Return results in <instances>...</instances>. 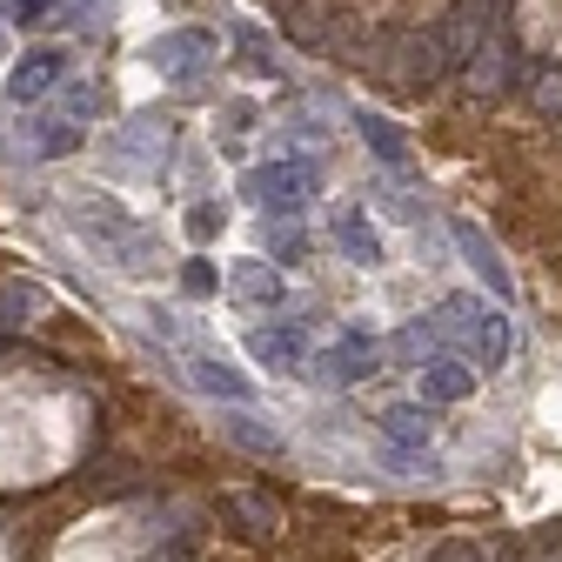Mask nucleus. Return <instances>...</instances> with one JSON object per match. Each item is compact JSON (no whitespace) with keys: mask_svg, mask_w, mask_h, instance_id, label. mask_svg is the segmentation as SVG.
<instances>
[{"mask_svg":"<svg viewBox=\"0 0 562 562\" xmlns=\"http://www.w3.org/2000/svg\"><path fill=\"white\" fill-rule=\"evenodd\" d=\"M509 67H516V41L496 34V41H488V47L469 60V88H475V94H496V88L509 81Z\"/></svg>","mask_w":562,"mask_h":562,"instance_id":"0eeeda50","label":"nucleus"},{"mask_svg":"<svg viewBox=\"0 0 562 562\" xmlns=\"http://www.w3.org/2000/svg\"><path fill=\"white\" fill-rule=\"evenodd\" d=\"M75 140H81V127L67 121V114H60V121H41V127H34V148H41V155H67V148H75Z\"/></svg>","mask_w":562,"mask_h":562,"instance_id":"a211bd4d","label":"nucleus"},{"mask_svg":"<svg viewBox=\"0 0 562 562\" xmlns=\"http://www.w3.org/2000/svg\"><path fill=\"white\" fill-rule=\"evenodd\" d=\"M529 101H536V114H549V121H562V67H529Z\"/></svg>","mask_w":562,"mask_h":562,"instance_id":"ddd939ff","label":"nucleus"},{"mask_svg":"<svg viewBox=\"0 0 562 562\" xmlns=\"http://www.w3.org/2000/svg\"><path fill=\"white\" fill-rule=\"evenodd\" d=\"M315 188H322V168H315V161H261V168H248V181H241V194H248L255 207H268V215H289V207H302Z\"/></svg>","mask_w":562,"mask_h":562,"instance_id":"f257e3e1","label":"nucleus"},{"mask_svg":"<svg viewBox=\"0 0 562 562\" xmlns=\"http://www.w3.org/2000/svg\"><path fill=\"white\" fill-rule=\"evenodd\" d=\"M194 382H201L207 395H228V402H248V382H241V375H235L228 362H215V356H201V362H194Z\"/></svg>","mask_w":562,"mask_h":562,"instance_id":"f8f14e48","label":"nucleus"},{"mask_svg":"<svg viewBox=\"0 0 562 562\" xmlns=\"http://www.w3.org/2000/svg\"><path fill=\"white\" fill-rule=\"evenodd\" d=\"M469 389H475V375L462 362H429V369H422V395H429V402H456Z\"/></svg>","mask_w":562,"mask_h":562,"instance_id":"9b49d317","label":"nucleus"},{"mask_svg":"<svg viewBox=\"0 0 562 562\" xmlns=\"http://www.w3.org/2000/svg\"><path fill=\"white\" fill-rule=\"evenodd\" d=\"M0 47H8V34H0Z\"/></svg>","mask_w":562,"mask_h":562,"instance_id":"a878e982","label":"nucleus"},{"mask_svg":"<svg viewBox=\"0 0 562 562\" xmlns=\"http://www.w3.org/2000/svg\"><path fill=\"white\" fill-rule=\"evenodd\" d=\"M248 356H255L261 369H295V362L308 356V322H295V315L255 322V328H248Z\"/></svg>","mask_w":562,"mask_h":562,"instance_id":"7ed1b4c3","label":"nucleus"},{"mask_svg":"<svg viewBox=\"0 0 562 562\" xmlns=\"http://www.w3.org/2000/svg\"><path fill=\"white\" fill-rule=\"evenodd\" d=\"M54 0H0V21H41Z\"/></svg>","mask_w":562,"mask_h":562,"instance_id":"5701e85b","label":"nucleus"},{"mask_svg":"<svg viewBox=\"0 0 562 562\" xmlns=\"http://www.w3.org/2000/svg\"><path fill=\"white\" fill-rule=\"evenodd\" d=\"M207 47H215V34H207V27H175V34H161L148 47V67H155L161 81H194L201 67H207Z\"/></svg>","mask_w":562,"mask_h":562,"instance_id":"20e7f679","label":"nucleus"},{"mask_svg":"<svg viewBox=\"0 0 562 562\" xmlns=\"http://www.w3.org/2000/svg\"><path fill=\"white\" fill-rule=\"evenodd\" d=\"M215 509H222V522H228V529H241V536H268V529L281 522V509L261 496V488H228Z\"/></svg>","mask_w":562,"mask_h":562,"instance_id":"423d86ee","label":"nucleus"},{"mask_svg":"<svg viewBox=\"0 0 562 562\" xmlns=\"http://www.w3.org/2000/svg\"><path fill=\"white\" fill-rule=\"evenodd\" d=\"M235 289H241L248 302H281V274H274L268 261H241V268H235Z\"/></svg>","mask_w":562,"mask_h":562,"instance_id":"4468645a","label":"nucleus"},{"mask_svg":"<svg viewBox=\"0 0 562 562\" xmlns=\"http://www.w3.org/2000/svg\"><path fill=\"white\" fill-rule=\"evenodd\" d=\"M222 228H228V207H222V201H194V207H188V235H194V241H215Z\"/></svg>","mask_w":562,"mask_h":562,"instance_id":"dca6fc26","label":"nucleus"},{"mask_svg":"<svg viewBox=\"0 0 562 562\" xmlns=\"http://www.w3.org/2000/svg\"><path fill=\"white\" fill-rule=\"evenodd\" d=\"M362 134L375 140V148H382V161H389V168H402V161H408V148H402V134H395V127H389L382 114H362Z\"/></svg>","mask_w":562,"mask_h":562,"instance_id":"6ab92c4d","label":"nucleus"},{"mask_svg":"<svg viewBox=\"0 0 562 562\" xmlns=\"http://www.w3.org/2000/svg\"><path fill=\"white\" fill-rule=\"evenodd\" d=\"M449 67H456V60H449V47H442V27H415V34H402V47H395V88L429 94Z\"/></svg>","mask_w":562,"mask_h":562,"instance_id":"f03ea898","label":"nucleus"},{"mask_svg":"<svg viewBox=\"0 0 562 562\" xmlns=\"http://www.w3.org/2000/svg\"><path fill=\"white\" fill-rule=\"evenodd\" d=\"M462 322L475 328V348H482V362L496 369V362L509 356V322H503L496 308H475V302H462Z\"/></svg>","mask_w":562,"mask_h":562,"instance_id":"1a4fd4ad","label":"nucleus"},{"mask_svg":"<svg viewBox=\"0 0 562 562\" xmlns=\"http://www.w3.org/2000/svg\"><path fill=\"white\" fill-rule=\"evenodd\" d=\"M369 369H375V341L369 335H341L335 356H322V375L328 382H362Z\"/></svg>","mask_w":562,"mask_h":562,"instance_id":"6e6552de","label":"nucleus"},{"mask_svg":"<svg viewBox=\"0 0 562 562\" xmlns=\"http://www.w3.org/2000/svg\"><path fill=\"white\" fill-rule=\"evenodd\" d=\"M335 241H341V255L348 261H375V228L362 222V207H335Z\"/></svg>","mask_w":562,"mask_h":562,"instance_id":"9d476101","label":"nucleus"},{"mask_svg":"<svg viewBox=\"0 0 562 562\" xmlns=\"http://www.w3.org/2000/svg\"><path fill=\"white\" fill-rule=\"evenodd\" d=\"M181 289H188V295H207V289H215V268H207V261H188V268H181Z\"/></svg>","mask_w":562,"mask_h":562,"instance_id":"393cba45","label":"nucleus"},{"mask_svg":"<svg viewBox=\"0 0 562 562\" xmlns=\"http://www.w3.org/2000/svg\"><path fill=\"white\" fill-rule=\"evenodd\" d=\"M382 429H389L395 442H422V436H429V422H422L415 408H389V415H382Z\"/></svg>","mask_w":562,"mask_h":562,"instance_id":"412c9836","label":"nucleus"},{"mask_svg":"<svg viewBox=\"0 0 562 562\" xmlns=\"http://www.w3.org/2000/svg\"><path fill=\"white\" fill-rule=\"evenodd\" d=\"M60 108H67V121H75V127H81V121H88V114L101 108V94H94L88 81H75V88H67V94H60Z\"/></svg>","mask_w":562,"mask_h":562,"instance_id":"4be33fe9","label":"nucleus"},{"mask_svg":"<svg viewBox=\"0 0 562 562\" xmlns=\"http://www.w3.org/2000/svg\"><path fill=\"white\" fill-rule=\"evenodd\" d=\"M235 436H241L248 449H274V429H261L255 415H235Z\"/></svg>","mask_w":562,"mask_h":562,"instance_id":"b1692460","label":"nucleus"},{"mask_svg":"<svg viewBox=\"0 0 562 562\" xmlns=\"http://www.w3.org/2000/svg\"><path fill=\"white\" fill-rule=\"evenodd\" d=\"M268 255H274V261H302V255H308V228L274 222V228H268Z\"/></svg>","mask_w":562,"mask_h":562,"instance_id":"f3484780","label":"nucleus"},{"mask_svg":"<svg viewBox=\"0 0 562 562\" xmlns=\"http://www.w3.org/2000/svg\"><path fill=\"white\" fill-rule=\"evenodd\" d=\"M456 241H462V248H469V261H475V268H482V274H488V289H509V274H503V268H496V248H488V241H482V235H475V228H469V222H462V228H456Z\"/></svg>","mask_w":562,"mask_h":562,"instance_id":"2eb2a0df","label":"nucleus"},{"mask_svg":"<svg viewBox=\"0 0 562 562\" xmlns=\"http://www.w3.org/2000/svg\"><path fill=\"white\" fill-rule=\"evenodd\" d=\"M41 308V289H27V281H14L8 295H0V322H27Z\"/></svg>","mask_w":562,"mask_h":562,"instance_id":"aec40b11","label":"nucleus"},{"mask_svg":"<svg viewBox=\"0 0 562 562\" xmlns=\"http://www.w3.org/2000/svg\"><path fill=\"white\" fill-rule=\"evenodd\" d=\"M60 75H67V47H34V54L14 67V81H8V101L34 108L47 88H60Z\"/></svg>","mask_w":562,"mask_h":562,"instance_id":"39448f33","label":"nucleus"}]
</instances>
